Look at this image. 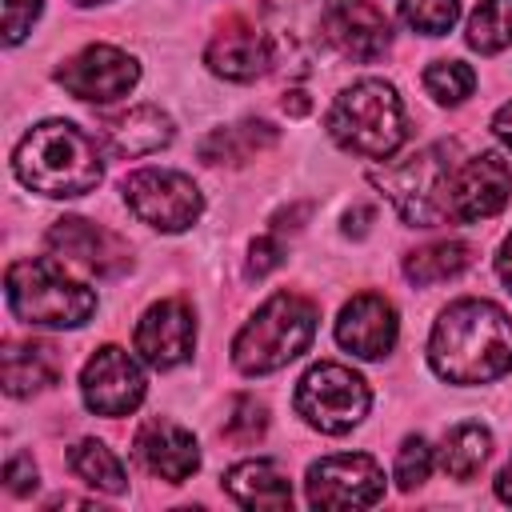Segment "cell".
I'll return each mask as SVG.
<instances>
[{
    "label": "cell",
    "instance_id": "cell-1",
    "mask_svg": "<svg viewBox=\"0 0 512 512\" xmlns=\"http://www.w3.org/2000/svg\"><path fill=\"white\" fill-rule=\"evenodd\" d=\"M428 360L448 384H488L512 368V320L488 300H456L428 336Z\"/></svg>",
    "mask_w": 512,
    "mask_h": 512
},
{
    "label": "cell",
    "instance_id": "cell-2",
    "mask_svg": "<svg viewBox=\"0 0 512 512\" xmlns=\"http://www.w3.org/2000/svg\"><path fill=\"white\" fill-rule=\"evenodd\" d=\"M12 172L40 196H84L104 180V160L88 132L68 120H44L16 144Z\"/></svg>",
    "mask_w": 512,
    "mask_h": 512
},
{
    "label": "cell",
    "instance_id": "cell-3",
    "mask_svg": "<svg viewBox=\"0 0 512 512\" xmlns=\"http://www.w3.org/2000/svg\"><path fill=\"white\" fill-rule=\"evenodd\" d=\"M312 336H316V304L296 292H276L236 332L232 364L244 376H268L288 360H296L300 352H308Z\"/></svg>",
    "mask_w": 512,
    "mask_h": 512
},
{
    "label": "cell",
    "instance_id": "cell-4",
    "mask_svg": "<svg viewBox=\"0 0 512 512\" xmlns=\"http://www.w3.org/2000/svg\"><path fill=\"white\" fill-rule=\"evenodd\" d=\"M328 136L344 152L368 160L392 156L408 136V120L396 88L388 80H356L352 88H344L328 108Z\"/></svg>",
    "mask_w": 512,
    "mask_h": 512
},
{
    "label": "cell",
    "instance_id": "cell-5",
    "mask_svg": "<svg viewBox=\"0 0 512 512\" xmlns=\"http://www.w3.org/2000/svg\"><path fill=\"white\" fill-rule=\"evenodd\" d=\"M4 296L16 320L36 324V328H80L96 312V292L64 276V268L48 256L8 264Z\"/></svg>",
    "mask_w": 512,
    "mask_h": 512
},
{
    "label": "cell",
    "instance_id": "cell-6",
    "mask_svg": "<svg viewBox=\"0 0 512 512\" xmlns=\"http://www.w3.org/2000/svg\"><path fill=\"white\" fill-rule=\"evenodd\" d=\"M452 152L456 144L440 140L420 148L416 156H408L404 164H388L372 172V184L392 200V208L400 212L404 224L412 228H436L448 212H444V184L452 176Z\"/></svg>",
    "mask_w": 512,
    "mask_h": 512
},
{
    "label": "cell",
    "instance_id": "cell-7",
    "mask_svg": "<svg viewBox=\"0 0 512 512\" xmlns=\"http://www.w3.org/2000/svg\"><path fill=\"white\" fill-rule=\"evenodd\" d=\"M296 412L328 436H340L348 428H356L368 416L372 392L364 384V376H356L344 364H312L300 384H296Z\"/></svg>",
    "mask_w": 512,
    "mask_h": 512
},
{
    "label": "cell",
    "instance_id": "cell-8",
    "mask_svg": "<svg viewBox=\"0 0 512 512\" xmlns=\"http://www.w3.org/2000/svg\"><path fill=\"white\" fill-rule=\"evenodd\" d=\"M124 200L136 212V220L160 232H184L204 212V196L192 184V176L172 168H140L124 176Z\"/></svg>",
    "mask_w": 512,
    "mask_h": 512
},
{
    "label": "cell",
    "instance_id": "cell-9",
    "mask_svg": "<svg viewBox=\"0 0 512 512\" xmlns=\"http://www.w3.org/2000/svg\"><path fill=\"white\" fill-rule=\"evenodd\" d=\"M304 488L312 508H368L384 496V468L364 452H340L316 460Z\"/></svg>",
    "mask_w": 512,
    "mask_h": 512
},
{
    "label": "cell",
    "instance_id": "cell-10",
    "mask_svg": "<svg viewBox=\"0 0 512 512\" xmlns=\"http://www.w3.org/2000/svg\"><path fill=\"white\" fill-rule=\"evenodd\" d=\"M508 196H512V168L504 164L500 152H480L460 168H452L444 184V212L452 220L472 224L496 216L508 204Z\"/></svg>",
    "mask_w": 512,
    "mask_h": 512
},
{
    "label": "cell",
    "instance_id": "cell-11",
    "mask_svg": "<svg viewBox=\"0 0 512 512\" xmlns=\"http://www.w3.org/2000/svg\"><path fill=\"white\" fill-rule=\"evenodd\" d=\"M136 80H140V64L112 44H88L84 52L68 56L56 68V84L64 92H72L76 100H92V104L128 96L136 88Z\"/></svg>",
    "mask_w": 512,
    "mask_h": 512
},
{
    "label": "cell",
    "instance_id": "cell-12",
    "mask_svg": "<svg viewBox=\"0 0 512 512\" xmlns=\"http://www.w3.org/2000/svg\"><path fill=\"white\" fill-rule=\"evenodd\" d=\"M80 396L96 416H128L144 400V372L124 348L104 344L80 372Z\"/></svg>",
    "mask_w": 512,
    "mask_h": 512
},
{
    "label": "cell",
    "instance_id": "cell-13",
    "mask_svg": "<svg viewBox=\"0 0 512 512\" xmlns=\"http://www.w3.org/2000/svg\"><path fill=\"white\" fill-rule=\"evenodd\" d=\"M48 248L104 280L120 276L132 268V248L128 240H120L112 228L104 224H92L84 216H60L52 228H48Z\"/></svg>",
    "mask_w": 512,
    "mask_h": 512
},
{
    "label": "cell",
    "instance_id": "cell-14",
    "mask_svg": "<svg viewBox=\"0 0 512 512\" xmlns=\"http://www.w3.org/2000/svg\"><path fill=\"white\" fill-rule=\"evenodd\" d=\"M400 336V320H396V308L388 296L380 292H360L352 296L344 308H340V320H336V340L340 348H348L352 356L360 360H380L392 352Z\"/></svg>",
    "mask_w": 512,
    "mask_h": 512
},
{
    "label": "cell",
    "instance_id": "cell-15",
    "mask_svg": "<svg viewBox=\"0 0 512 512\" xmlns=\"http://www.w3.org/2000/svg\"><path fill=\"white\" fill-rule=\"evenodd\" d=\"M196 344V320L184 300H160L152 304L136 324V352L152 368H176L192 356Z\"/></svg>",
    "mask_w": 512,
    "mask_h": 512
},
{
    "label": "cell",
    "instance_id": "cell-16",
    "mask_svg": "<svg viewBox=\"0 0 512 512\" xmlns=\"http://www.w3.org/2000/svg\"><path fill=\"white\" fill-rule=\"evenodd\" d=\"M324 32L344 56H352L360 64L384 56L392 44V24L372 0H328Z\"/></svg>",
    "mask_w": 512,
    "mask_h": 512
},
{
    "label": "cell",
    "instance_id": "cell-17",
    "mask_svg": "<svg viewBox=\"0 0 512 512\" xmlns=\"http://www.w3.org/2000/svg\"><path fill=\"white\" fill-rule=\"evenodd\" d=\"M132 448H136V460L152 476H160L168 484H180V480H188L200 468V444H196V436L188 428H180L176 420H168V416L144 420L140 432H136V440H132Z\"/></svg>",
    "mask_w": 512,
    "mask_h": 512
},
{
    "label": "cell",
    "instance_id": "cell-18",
    "mask_svg": "<svg viewBox=\"0 0 512 512\" xmlns=\"http://www.w3.org/2000/svg\"><path fill=\"white\" fill-rule=\"evenodd\" d=\"M204 60H208V68H212L216 76H224V80H236V84L256 80V76L268 72V64H272V36H264L256 24H248V20L236 16V20H228V24L220 28V36L208 44Z\"/></svg>",
    "mask_w": 512,
    "mask_h": 512
},
{
    "label": "cell",
    "instance_id": "cell-19",
    "mask_svg": "<svg viewBox=\"0 0 512 512\" xmlns=\"http://www.w3.org/2000/svg\"><path fill=\"white\" fill-rule=\"evenodd\" d=\"M100 136L116 156H152L172 144L176 128L172 116L156 104H132L124 112H112L100 120Z\"/></svg>",
    "mask_w": 512,
    "mask_h": 512
},
{
    "label": "cell",
    "instance_id": "cell-20",
    "mask_svg": "<svg viewBox=\"0 0 512 512\" xmlns=\"http://www.w3.org/2000/svg\"><path fill=\"white\" fill-rule=\"evenodd\" d=\"M60 348L44 340H8L0 352V372H4V392L8 396H32L44 392L60 380Z\"/></svg>",
    "mask_w": 512,
    "mask_h": 512
},
{
    "label": "cell",
    "instance_id": "cell-21",
    "mask_svg": "<svg viewBox=\"0 0 512 512\" xmlns=\"http://www.w3.org/2000/svg\"><path fill=\"white\" fill-rule=\"evenodd\" d=\"M224 488L236 504L244 508H268V512H284L292 508V484L288 476L272 464V460H244L232 464L224 472Z\"/></svg>",
    "mask_w": 512,
    "mask_h": 512
},
{
    "label": "cell",
    "instance_id": "cell-22",
    "mask_svg": "<svg viewBox=\"0 0 512 512\" xmlns=\"http://www.w3.org/2000/svg\"><path fill=\"white\" fill-rule=\"evenodd\" d=\"M276 128L268 120H240V124H228V128H216L200 140V160L204 164H244L252 160L256 152L272 148L276 144Z\"/></svg>",
    "mask_w": 512,
    "mask_h": 512
},
{
    "label": "cell",
    "instance_id": "cell-23",
    "mask_svg": "<svg viewBox=\"0 0 512 512\" xmlns=\"http://www.w3.org/2000/svg\"><path fill=\"white\" fill-rule=\"evenodd\" d=\"M468 264H472V244H464V240H436V244H424V248L404 256V276L412 284H440V280L460 276Z\"/></svg>",
    "mask_w": 512,
    "mask_h": 512
},
{
    "label": "cell",
    "instance_id": "cell-24",
    "mask_svg": "<svg viewBox=\"0 0 512 512\" xmlns=\"http://www.w3.org/2000/svg\"><path fill=\"white\" fill-rule=\"evenodd\" d=\"M488 452H492L488 428H480V424L468 420V424L448 428V436H444V444H440V468H444L452 480H472V476L484 468Z\"/></svg>",
    "mask_w": 512,
    "mask_h": 512
},
{
    "label": "cell",
    "instance_id": "cell-25",
    "mask_svg": "<svg viewBox=\"0 0 512 512\" xmlns=\"http://www.w3.org/2000/svg\"><path fill=\"white\" fill-rule=\"evenodd\" d=\"M68 464H72V472H76L88 488H96V492L120 496V492L128 488L124 464L116 460V452H112L104 440H80V444H72Z\"/></svg>",
    "mask_w": 512,
    "mask_h": 512
},
{
    "label": "cell",
    "instance_id": "cell-26",
    "mask_svg": "<svg viewBox=\"0 0 512 512\" xmlns=\"http://www.w3.org/2000/svg\"><path fill=\"white\" fill-rule=\"evenodd\" d=\"M468 48L496 56L512 44V0H480L468 16Z\"/></svg>",
    "mask_w": 512,
    "mask_h": 512
},
{
    "label": "cell",
    "instance_id": "cell-27",
    "mask_svg": "<svg viewBox=\"0 0 512 512\" xmlns=\"http://www.w3.org/2000/svg\"><path fill=\"white\" fill-rule=\"evenodd\" d=\"M476 88V72L464 60H436L424 68V92L436 104H460Z\"/></svg>",
    "mask_w": 512,
    "mask_h": 512
},
{
    "label": "cell",
    "instance_id": "cell-28",
    "mask_svg": "<svg viewBox=\"0 0 512 512\" xmlns=\"http://www.w3.org/2000/svg\"><path fill=\"white\" fill-rule=\"evenodd\" d=\"M400 20L412 32L444 36L460 20V0H400Z\"/></svg>",
    "mask_w": 512,
    "mask_h": 512
},
{
    "label": "cell",
    "instance_id": "cell-29",
    "mask_svg": "<svg viewBox=\"0 0 512 512\" xmlns=\"http://www.w3.org/2000/svg\"><path fill=\"white\" fill-rule=\"evenodd\" d=\"M268 432V408L256 396H232L224 416V436L232 444H256Z\"/></svg>",
    "mask_w": 512,
    "mask_h": 512
},
{
    "label": "cell",
    "instance_id": "cell-30",
    "mask_svg": "<svg viewBox=\"0 0 512 512\" xmlns=\"http://www.w3.org/2000/svg\"><path fill=\"white\" fill-rule=\"evenodd\" d=\"M428 472H432V448H428V440L424 436H408L400 444V452H396V484L404 492H412V488H420L428 480Z\"/></svg>",
    "mask_w": 512,
    "mask_h": 512
},
{
    "label": "cell",
    "instance_id": "cell-31",
    "mask_svg": "<svg viewBox=\"0 0 512 512\" xmlns=\"http://www.w3.org/2000/svg\"><path fill=\"white\" fill-rule=\"evenodd\" d=\"M40 16V0H4V44H20Z\"/></svg>",
    "mask_w": 512,
    "mask_h": 512
},
{
    "label": "cell",
    "instance_id": "cell-32",
    "mask_svg": "<svg viewBox=\"0 0 512 512\" xmlns=\"http://www.w3.org/2000/svg\"><path fill=\"white\" fill-rule=\"evenodd\" d=\"M280 264H284V244L276 236H256L252 248H248V276L252 280H264Z\"/></svg>",
    "mask_w": 512,
    "mask_h": 512
},
{
    "label": "cell",
    "instance_id": "cell-33",
    "mask_svg": "<svg viewBox=\"0 0 512 512\" xmlns=\"http://www.w3.org/2000/svg\"><path fill=\"white\" fill-rule=\"evenodd\" d=\"M4 488L12 492V496H28L32 488H36V464H32V456H12L8 464H4Z\"/></svg>",
    "mask_w": 512,
    "mask_h": 512
},
{
    "label": "cell",
    "instance_id": "cell-34",
    "mask_svg": "<svg viewBox=\"0 0 512 512\" xmlns=\"http://www.w3.org/2000/svg\"><path fill=\"white\" fill-rule=\"evenodd\" d=\"M368 220H372V208L360 204V208H352V212L344 216V232H348V236H364V232H368Z\"/></svg>",
    "mask_w": 512,
    "mask_h": 512
},
{
    "label": "cell",
    "instance_id": "cell-35",
    "mask_svg": "<svg viewBox=\"0 0 512 512\" xmlns=\"http://www.w3.org/2000/svg\"><path fill=\"white\" fill-rule=\"evenodd\" d=\"M496 272H500V280H504L508 292H512V232L504 236V244H500V252H496Z\"/></svg>",
    "mask_w": 512,
    "mask_h": 512
},
{
    "label": "cell",
    "instance_id": "cell-36",
    "mask_svg": "<svg viewBox=\"0 0 512 512\" xmlns=\"http://www.w3.org/2000/svg\"><path fill=\"white\" fill-rule=\"evenodd\" d=\"M492 132L512 148V104H504V108L492 116Z\"/></svg>",
    "mask_w": 512,
    "mask_h": 512
},
{
    "label": "cell",
    "instance_id": "cell-37",
    "mask_svg": "<svg viewBox=\"0 0 512 512\" xmlns=\"http://www.w3.org/2000/svg\"><path fill=\"white\" fill-rule=\"evenodd\" d=\"M280 104H284V112H288V116H304V112L312 108V104H308V92H300V88L284 92V100H280Z\"/></svg>",
    "mask_w": 512,
    "mask_h": 512
},
{
    "label": "cell",
    "instance_id": "cell-38",
    "mask_svg": "<svg viewBox=\"0 0 512 512\" xmlns=\"http://www.w3.org/2000/svg\"><path fill=\"white\" fill-rule=\"evenodd\" d=\"M496 496L504 500V504H512V460L500 468V476H496Z\"/></svg>",
    "mask_w": 512,
    "mask_h": 512
},
{
    "label": "cell",
    "instance_id": "cell-39",
    "mask_svg": "<svg viewBox=\"0 0 512 512\" xmlns=\"http://www.w3.org/2000/svg\"><path fill=\"white\" fill-rule=\"evenodd\" d=\"M72 4H108V0H72Z\"/></svg>",
    "mask_w": 512,
    "mask_h": 512
},
{
    "label": "cell",
    "instance_id": "cell-40",
    "mask_svg": "<svg viewBox=\"0 0 512 512\" xmlns=\"http://www.w3.org/2000/svg\"><path fill=\"white\" fill-rule=\"evenodd\" d=\"M296 4H308V0H296Z\"/></svg>",
    "mask_w": 512,
    "mask_h": 512
}]
</instances>
